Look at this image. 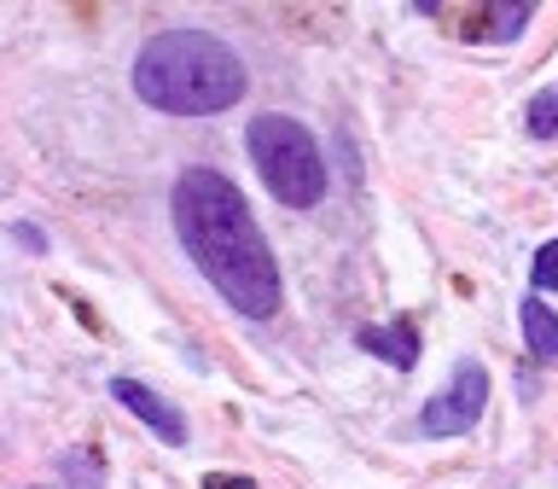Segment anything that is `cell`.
<instances>
[{
	"instance_id": "1",
	"label": "cell",
	"mask_w": 558,
	"mask_h": 489,
	"mask_svg": "<svg viewBox=\"0 0 558 489\" xmlns=\"http://www.w3.org/2000/svg\"><path fill=\"white\" fill-rule=\"evenodd\" d=\"M169 216H174V234H181V251L227 297V309L251 314V321H268L279 309V297H286V286H279V262L268 251V239H262L244 192L221 169L192 164L169 187Z\"/></svg>"
},
{
	"instance_id": "2",
	"label": "cell",
	"mask_w": 558,
	"mask_h": 489,
	"mask_svg": "<svg viewBox=\"0 0 558 489\" xmlns=\"http://www.w3.org/2000/svg\"><path fill=\"white\" fill-rule=\"evenodd\" d=\"M244 59L216 29H157L134 52V99H146L163 117H216L244 99Z\"/></svg>"
},
{
	"instance_id": "3",
	"label": "cell",
	"mask_w": 558,
	"mask_h": 489,
	"mask_svg": "<svg viewBox=\"0 0 558 489\" xmlns=\"http://www.w3.org/2000/svg\"><path fill=\"white\" fill-rule=\"evenodd\" d=\"M244 146H251L262 181H268V192L286 210H314L326 199V164H320V146H314L308 122L268 111V117L251 122Z\"/></svg>"
},
{
	"instance_id": "4",
	"label": "cell",
	"mask_w": 558,
	"mask_h": 489,
	"mask_svg": "<svg viewBox=\"0 0 558 489\" xmlns=\"http://www.w3.org/2000/svg\"><path fill=\"white\" fill-rule=\"evenodd\" d=\"M413 12L430 17V24H448V35H460V41H512L535 17V0H460V7L413 0Z\"/></svg>"
},
{
	"instance_id": "5",
	"label": "cell",
	"mask_w": 558,
	"mask_h": 489,
	"mask_svg": "<svg viewBox=\"0 0 558 489\" xmlns=\"http://www.w3.org/2000/svg\"><path fill=\"white\" fill-rule=\"evenodd\" d=\"M488 408V367L483 361H460L453 367V384L436 391L425 408H418V437H465Z\"/></svg>"
},
{
	"instance_id": "6",
	"label": "cell",
	"mask_w": 558,
	"mask_h": 489,
	"mask_svg": "<svg viewBox=\"0 0 558 489\" xmlns=\"http://www.w3.org/2000/svg\"><path fill=\"white\" fill-rule=\"evenodd\" d=\"M111 396H117L134 419H146V426L163 437V443H174V449L186 443V414L174 408L169 396H157L151 384H140V379H111Z\"/></svg>"
},
{
	"instance_id": "7",
	"label": "cell",
	"mask_w": 558,
	"mask_h": 489,
	"mask_svg": "<svg viewBox=\"0 0 558 489\" xmlns=\"http://www.w3.org/2000/svg\"><path fill=\"white\" fill-rule=\"evenodd\" d=\"M355 344L366 349V356H384V361L396 367V373H413V361H418V332H413V321L361 326V332H355Z\"/></svg>"
},
{
	"instance_id": "8",
	"label": "cell",
	"mask_w": 558,
	"mask_h": 489,
	"mask_svg": "<svg viewBox=\"0 0 558 489\" xmlns=\"http://www.w3.org/2000/svg\"><path fill=\"white\" fill-rule=\"evenodd\" d=\"M518 321H523V344H530V356L535 361H558V314L541 303V297H523Z\"/></svg>"
},
{
	"instance_id": "9",
	"label": "cell",
	"mask_w": 558,
	"mask_h": 489,
	"mask_svg": "<svg viewBox=\"0 0 558 489\" xmlns=\"http://www.w3.org/2000/svg\"><path fill=\"white\" fill-rule=\"evenodd\" d=\"M99 484H105L99 449H70L59 461V489H99Z\"/></svg>"
},
{
	"instance_id": "10",
	"label": "cell",
	"mask_w": 558,
	"mask_h": 489,
	"mask_svg": "<svg viewBox=\"0 0 558 489\" xmlns=\"http://www.w3.org/2000/svg\"><path fill=\"white\" fill-rule=\"evenodd\" d=\"M523 122H530L535 140H558V87H541V94L523 105Z\"/></svg>"
},
{
	"instance_id": "11",
	"label": "cell",
	"mask_w": 558,
	"mask_h": 489,
	"mask_svg": "<svg viewBox=\"0 0 558 489\" xmlns=\"http://www.w3.org/2000/svg\"><path fill=\"white\" fill-rule=\"evenodd\" d=\"M530 286H535V297L541 291H558V239H547L535 251V262H530Z\"/></svg>"
},
{
	"instance_id": "12",
	"label": "cell",
	"mask_w": 558,
	"mask_h": 489,
	"mask_svg": "<svg viewBox=\"0 0 558 489\" xmlns=\"http://www.w3.org/2000/svg\"><path fill=\"white\" fill-rule=\"evenodd\" d=\"M204 489H256V484L244 478V472H209V478H204Z\"/></svg>"
}]
</instances>
